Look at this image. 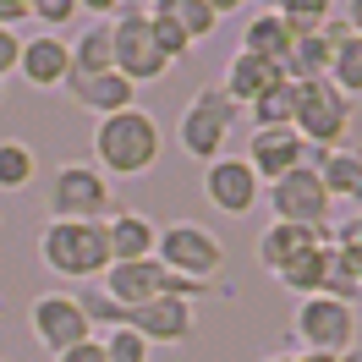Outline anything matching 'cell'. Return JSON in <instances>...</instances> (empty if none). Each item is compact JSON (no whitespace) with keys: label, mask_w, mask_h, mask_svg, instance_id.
<instances>
[{"label":"cell","mask_w":362,"mask_h":362,"mask_svg":"<svg viewBox=\"0 0 362 362\" xmlns=\"http://www.w3.org/2000/svg\"><path fill=\"white\" fill-rule=\"evenodd\" d=\"M329 247H335V264L357 280V291H362V214L351 220V226L329 230Z\"/></svg>","instance_id":"obj_30"},{"label":"cell","mask_w":362,"mask_h":362,"mask_svg":"<svg viewBox=\"0 0 362 362\" xmlns=\"http://www.w3.org/2000/svg\"><path fill=\"white\" fill-rule=\"evenodd\" d=\"M335 39V55H329V83L346 99H362V39L346 33V28H324Z\"/></svg>","instance_id":"obj_22"},{"label":"cell","mask_w":362,"mask_h":362,"mask_svg":"<svg viewBox=\"0 0 362 362\" xmlns=\"http://www.w3.org/2000/svg\"><path fill=\"white\" fill-rule=\"evenodd\" d=\"M66 93L77 99V110H88V115H121V110H132L137 105V88L121 77V71H93V77H66Z\"/></svg>","instance_id":"obj_18"},{"label":"cell","mask_w":362,"mask_h":362,"mask_svg":"<svg viewBox=\"0 0 362 362\" xmlns=\"http://www.w3.org/2000/svg\"><path fill=\"white\" fill-rule=\"evenodd\" d=\"M105 357L110 362H148V340L132 335V329H110L105 335Z\"/></svg>","instance_id":"obj_32"},{"label":"cell","mask_w":362,"mask_h":362,"mask_svg":"<svg viewBox=\"0 0 362 362\" xmlns=\"http://www.w3.org/2000/svg\"><path fill=\"white\" fill-rule=\"evenodd\" d=\"M214 17H230V11H242V6H252V0H204Z\"/></svg>","instance_id":"obj_39"},{"label":"cell","mask_w":362,"mask_h":362,"mask_svg":"<svg viewBox=\"0 0 362 362\" xmlns=\"http://www.w3.org/2000/svg\"><path fill=\"white\" fill-rule=\"evenodd\" d=\"M291 362H335V357H324V351H302V357H291Z\"/></svg>","instance_id":"obj_40"},{"label":"cell","mask_w":362,"mask_h":362,"mask_svg":"<svg viewBox=\"0 0 362 362\" xmlns=\"http://www.w3.org/2000/svg\"><path fill=\"white\" fill-rule=\"evenodd\" d=\"M39 258L49 274L61 280H93L110 269V247H105V226L99 220H49L39 230Z\"/></svg>","instance_id":"obj_2"},{"label":"cell","mask_w":362,"mask_h":362,"mask_svg":"<svg viewBox=\"0 0 362 362\" xmlns=\"http://www.w3.org/2000/svg\"><path fill=\"white\" fill-rule=\"evenodd\" d=\"M105 247H110V264H137V258H154V242H159V226L137 209H110L105 220Z\"/></svg>","instance_id":"obj_15"},{"label":"cell","mask_w":362,"mask_h":362,"mask_svg":"<svg viewBox=\"0 0 362 362\" xmlns=\"http://www.w3.org/2000/svg\"><path fill=\"white\" fill-rule=\"evenodd\" d=\"M143 11H154V17H170V23H176L181 33L192 39V45H198V39H209V33L220 28V17L209 11L204 0H148Z\"/></svg>","instance_id":"obj_25"},{"label":"cell","mask_w":362,"mask_h":362,"mask_svg":"<svg viewBox=\"0 0 362 362\" xmlns=\"http://www.w3.org/2000/svg\"><path fill=\"white\" fill-rule=\"evenodd\" d=\"M351 127V99L335 93L329 77L318 83H296V115H291V132L308 143V148H340V137Z\"/></svg>","instance_id":"obj_9"},{"label":"cell","mask_w":362,"mask_h":362,"mask_svg":"<svg viewBox=\"0 0 362 362\" xmlns=\"http://www.w3.org/2000/svg\"><path fill=\"white\" fill-rule=\"evenodd\" d=\"M77 11H93V17H110V11H121V0H77Z\"/></svg>","instance_id":"obj_37"},{"label":"cell","mask_w":362,"mask_h":362,"mask_svg":"<svg viewBox=\"0 0 362 362\" xmlns=\"http://www.w3.org/2000/svg\"><path fill=\"white\" fill-rule=\"evenodd\" d=\"M93 71H115L110 61V23H88L71 45V77H93Z\"/></svg>","instance_id":"obj_26"},{"label":"cell","mask_w":362,"mask_h":362,"mask_svg":"<svg viewBox=\"0 0 362 362\" xmlns=\"http://www.w3.org/2000/svg\"><path fill=\"white\" fill-rule=\"evenodd\" d=\"M23 17H28V0H0V28H11V33H17Z\"/></svg>","instance_id":"obj_36"},{"label":"cell","mask_w":362,"mask_h":362,"mask_svg":"<svg viewBox=\"0 0 362 362\" xmlns=\"http://www.w3.org/2000/svg\"><path fill=\"white\" fill-rule=\"evenodd\" d=\"M148 33H154V49L165 55V61H181V55H192V39H187V33L170 23V17H154V11H148Z\"/></svg>","instance_id":"obj_31"},{"label":"cell","mask_w":362,"mask_h":362,"mask_svg":"<svg viewBox=\"0 0 362 362\" xmlns=\"http://www.w3.org/2000/svg\"><path fill=\"white\" fill-rule=\"evenodd\" d=\"M110 61H115V71H121L132 88H148V83H159V77L170 71V61L154 49V33H148V11H143V6H121V11H115Z\"/></svg>","instance_id":"obj_8"},{"label":"cell","mask_w":362,"mask_h":362,"mask_svg":"<svg viewBox=\"0 0 362 362\" xmlns=\"http://www.w3.org/2000/svg\"><path fill=\"white\" fill-rule=\"evenodd\" d=\"M291 335L302 351H324V357H346L357 351V308L340 296H302L291 318Z\"/></svg>","instance_id":"obj_7"},{"label":"cell","mask_w":362,"mask_h":362,"mask_svg":"<svg viewBox=\"0 0 362 362\" xmlns=\"http://www.w3.org/2000/svg\"><path fill=\"white\" fill-rule=\"evenodd\" d=\"M17 77H23L28 88H66V77H71V45H66V39H55V33L23 39Z\"/></svg>","instance_id":"obj_16"},{"label":"cell","mask_w":362,"mask_h":362,"mask_svg":"<svg viewBox=\"0 0 362 362\" xmlns=\"http://www.w3.org/2000/svg\"><path fill=\"white\" fill-rule=\"evenodd\" d=\"M291 28H286V17H274V11H258V17H247V28H242V49L247 55H264V61H286V49H291Z\"/></svg>","instance_id":"obj_23"},{"label":"cell","mask_w":362,"mask_h":362,"mask_svg":"<svg viewBox=\"0 0 362 362\" xmlns=\"http://www.w3.org/2000/svg\"><path fill=\"white\" fill-rule=\"evenodd\" d=\"M329 242V226L313 230V226H286V220H274V226H264V236H258V264L269 274L291 269L296 258H308L313 247H324Z\"/></svg>","instance_id":"obj_17"},{"label":"cell","mask_w":362,"mask_h":362,"mask_svg":"<svg viewBox=\"0 0 362 362\" xmlns=\"http://www.w3.org/2000/svg\"><path fill=\"white\" fill-rule=\"evenodd\" d=\"M329 264H335V252H329V242H324V247H313L308 258H296L291 269H280L274 280H280L286 291H296V302H302V296H324V286H329Z\"/></svg>","instance_id":"obj_24"},{"label":"cell","mask_w":362,"mask_h":362,"mask_svg":"<svg viewBox=\"0 0 362 362\" xmlns=\"http://www.w3.org/2000/svg\"><path fill=\"white\" fill-rule=\"evenodd\" d=\"M121 329L143 335L148 346H181V340H192V329H198V308H192V302H176V296H159V302L127 308V324H121Z\"/></svg>","instance_id":"obj_13"},{"label":"cell","mask_w":362,"mask_h":362,"mask_svg":"<svg viewBox=\"0 0 362 362\" xmlns=\"http://www.w3.org/2000/svg\"><path fill=\"white\" fill-rule=\"evenodd\" d=\"M274 83H286V77H280V61H264V55L236 49V55H230V66H226V83H220V93H226L236 110H247L252 99H264Z\"/></svg>","instance_id":"obj_19"},{"label":"cell","mask_w":362,"mask_h":362,"mask_svg":"<svg viewBox=\"0 0 362 362\" xmlns=\"http://www.w3.org/2000/svg\"><path fill=\"white\" fill-rule=\"evenodd\" d=\"M264 362H291V351H274V357H264Z\"/></svg>","instance_id":"obj_42"},{"label":"cell","mask_w":362,"mask_h":362,"mask_svg":"<svg viewBox=\"0 0 362 362\" xmlns=\"http://www.w3.org/2000/svg\"><path fill=\"white\" fill-rule=\"evenodd\" d=\"M252 6H264V11H280V0H252Z\"/></svg>","instance_id":"obj_41"},{"label":"cell","mask_w":362,"mask_h":362,"mask_svg":"<svg viewBox=\"0 0 362 362\" xmlns=\"http://www.w3.org/2000/svg\"><path fill=\"white\" fill-rule=\"evenodd\" d=\"M17 61H23V39H17L11 28H0V83L17 71Z\"/></svg>","instance_id":"obj_34"},{"label":"cell","mask_w":362,"mask_h":362,"mask_svg":"<svg viewBox=\"0 0 362 362\" xmlns=\"http://www.w3.org/2000/svg\"><path fill=\"white\" fill-rule=\"evenodd\" d=\"M28 329H33V340L45 346L49 357H61V351H71V346L93 340V324H88L83 302H77L71 291H45V296H33V308H28Z\"/></svg>","instance_id":"obj_10"},{"label":"cell","mask_w":362,"mask_h":362,"mask_svg":"<svg viewBox=\"0 0 362 362\" xmlns=\"http://www.w3.org/2000/svg\"><path fill=\"white\" fill-rule=\"evenodd\" d=\"M33 176H39L33 148L6 137V143H0V192H23V187H33Z\"/></svg>","instance_id":"obj_27"},{"label":"cell","mask_w":362,"mask_h":362,"mask_svg":"<svg viewBox=\"0 0 362 362\" xmlns=\"http://www.w3.org/2000/svg\"><path fill=\"white\" fill-rule=\"evenodd\" d=\"M308 154H313V148H308V143H302V137H296L291 127H252L247 154H242V159L252 165V176L269 187V181H280L286 170L308 165Z\"/></svg>","instance_id":"obj_14"},{"label":"cell","mask_w":362,"mask_h":362,"mask_svg":"<svg viewBox=\"0 0 362 362\" xmlns=\"http://www.w3.org/2000/svg\"><path fill=\"white\" fill-rule=\"evenodd\" d=\"M335 362H362V351H346V357H335Z\"/></svg>","instance_id":"obj_43"},{"label":"cell","mask_w":362,"mask_h":362,"mask_svg":"<svg viewBox=\"0 0 362 362\" xmlns=\"http://www.w3.org/2000/svg\"><path fill=\"white\" fill-rule=\"evenodd\" d=\"M329 55H335L329 33H296L286 61H280V77L286 83H318V77H329Z\"/></svg>","instance_id":"obj_21"},{"label":"cell","mask_w":362,"mask_h":362,"mask_svg":"<svg viewBox=\"0 0 362 362\" xmlns=\"http://www.w3.org/2000/svg\"><path fill=\"white\" fill-rule=\"evenodd\" d=\"M252 115V127H291V115H296V83H274L264 99H252L247 105Z\"/></svg>","instance_id":"obj_28"},{"label":"cell","mask_w":362,"mask_h":362,"mask_svg":"<svg viewBox=\"0 0 362 362\" xmlns=\"http://www.w3.org/2000/svg\"><path fill=\"white\" fill-rule=\"evenodd\" d=\"M346 33L362 39V0H346Z\"/></svg>","instance_id":"obj_38"},{"label":"cell","mask_w":362,"mask_h":362,"mask_svg":"<svg viewBox=\"0 0 362 362\" xmlns=\"http://www.w3.org/2000/svg\"><path fill=\"white\" fill-rule=\"evenodd\" d=\"M110 209V176L93 159H66L49 170V220H105Z\"/></svg>","instance_id":"obj_5"},{"label":"cell","mask_w":362,"mask_h":362,"mask_svg":"<svg viewBox=\"0 0 362 362\" xmlns=\"http://www.w3.org/2000/svg\"><path fill=\"white\" fill-rule=\"evenodd\" d=\"M236 105H230L220 83H204V88L187 99V110L176 121V143L187 159H198V165H214V159L226 154V137L236 132Z\"/></svg>","instance_id":"obj_3"},{"label":"cell","mask_w":362,"mask_h":362,"mask_svg":"<svg viewBox=\"0 0 362 362\" xmlns=\"http://www.w3.org/2000/svg\"><path fill=\"white\" fill-rule=\"evenodd\" d=\"M28 17H39L45 33H55V28H66L77 17V0H28Z\"/></svg>","instance_id":"obj_33"},{"label":"cell","mask_w":362,"mask_h":362,"mask_svg":"<svg viewBox=\"0 0 362 362\" xmlns=\"http://www.w3.org/2000/svg\"><path fill=\"white\" fill-rule=\"evenodd\" d=\"M159 148H165L159 121L143 105H132L121 115H105L99 132H93V159H99L105 176H148L159 165Z\"/></svg>","instance_id":"obj_1"},{"label":"cell","mask_w":362,"mask_h":362,"mask_svg":"<svg viewBox=\"0 0 362 362\" xmlns=\"http://www.w3.org/2000/svg\"><path fill=\"white\" fill-rule=\"evenodd\" d=\"M99 291L115 296L121 308H143V302H159V296H176V302H198L214 286L204 280H187V274H170L159 258H137V264H110L99 274Z\"/></svg>","instance_id":"obj_4"},{"label":"cell","mask_w":362,"mask_h":362,"mask_svg":"<svg viewBox=\"0 0 362 362\" xmlns=\"http://www.w3.org/2000/svg\"><path fill=\"white\" fill-rule=\"evenodd\" d=\"M264 192H269L274 220H286V226H313V230L329 226V209H335V198L324 192V181H318L313 165H296V170H286V176L269 181Z\"/></svg>","instance_id":"obj_11"},{"label":"cell","mask_w":362,"mask_h":362,"mask_svg":"<svg viewBox=\"0 0 362 362\" xmlns=\"http://www.w3.org/2000/svg\"><path fill=\"white\" fill-rule=\"evenodd\" d=\"M308 165L318 170V181H324L329 198H346V204H357V214H362V154L357 148H313Z\"/></svg>","instance_id":"obj_20"},{"label":"cell","mask_w":362,"mask_h":362,"mask_svg":"<svg viewBox=\"0 0 362 362\" xmlns=\"http://www.w3.org/2000/svg\"><path fill=\"white\" fill-rule=\"evenodd\" d=\"M154 258L170 274H187V280L214 286V274L226 269V242H220L209 226H198V220H176V226H159Z\"/></svg>","instance_id":"obj_6"},{"label":"cell","mask_w":362,"mask_h":362,"mask_svg":"<svg viewBox=\"0 0 362 362\" xmlns=\"http://www.w3.org/2000/svg\"><path fill=\"white\" fill-rule=\"evenodd\" d=\"M204 198L220 214L242 220V214H252V209L264 204V181L252 176V165L242 154H220L214 165H204Z\"/></svg>","instance_id":"obj_12"},{"label":"cell","mask_w":362,"mask_h":362,"mask_svg":"<svg viewBox=\"0 0 362 362\" xmlns=\"http://www.w3.org/2000/svg\"><path fill=\"white\" fill-rule=\"evenodd\" d=\"M274 17H286L291 33H324L329 17H335V0H280Z\"/></svg>","instance_id":"obj_29"},{"label":"cell","mask_w":362,"mask_h":362,"mask_svg":"<svg viewBox=\"0 0 362 362\" xmlns=\"http://www.w3.org/2000/svg\"><path fill=\"white\" fill-rule=\"evenodd\" d=\"M55 362H110V357H105V340H83V346H71V351H61Z\"/></svg>","instance_id":"obj_35"}]
</instances>
